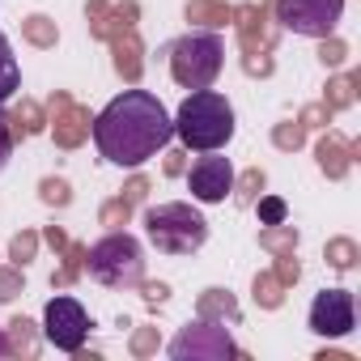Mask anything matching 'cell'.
<instances>
[{
	"mask_svg": "<svg viewBox=\"0 0 361 361\" xmlns=\"http://www.w3.org/2000/svg\"><path fill=\"white\" fill-rule=\"evenodd\" d=\"M174 136L166 106L149 90H123L94 119V145L111 166H140L157 157Z\"/></svg>",
	"mask_w": 361,
	"mask_h": 361,
	"instance_id": "6da1fadb",
	"label": "cell"
},
{
	"mask_svg": "<svg viewBox=\"0 0 361 361\" xmlns=\"http://www.w3.org/2000/svg\"><path fill=\"white\" fill-rule=\"evenodd\" d=\"M170 123H174V136L188 149L213 153V149L230 145V136H234V106L217 90H196L183 106H178V115Z\"/></svg>",
	"mask_w": 361,
	"mask_h": 361,
	"instance_id": "7a4b0ae2",
	"label": "cell"
},
{
	"mask_svg": "<svg viewBox=\"0 0 361 361\" xmlns=\"http://www.w3.org/2000/svg\"><path fill=\"white\" fill-rule=\"evenodd\" d=\"M145 230H149V243L166 255H192L204 247L209 238V221L200 213H192L188 204H161V209H149L145 213Z\"/></svg>",
	"mask_w": 361,
	"mask_h": 361,
	"instance_id": "3957f363",
	"label": "cell"
},
{
	"mask_svg": "<svg viewBox=\"0 0 361 361\" xmlns=\"http://www.w3.org/2000/svg\"><path fill=\"white\" fill-rule=\"evenodd\" d=\"M226 64V43L217 35H183L170 47V73L183 90H209Z\"/></svg>",
	"mask_w": 361,
	"mask_h": 361,
	"instance_id": "277c9868",
	"label": "cell"
},
{
	"mask_svg": "<svg viewBox=\"0 0 361 361\" xmlns=\"http://www.w3.org/2000/svg\"><path fill=\"white\" fill-rule=\"evenodd\" d=\"M85 268L94 281L111 285V289H132L145 276V259H140V243L128 234H106L102 243H94L85 251Z\"/></svg>",
	"mask_w": 361,
	"mask_h": 361,
	"instance_id": "5b68a950",
	"label": "cell"
},
{
	"mask_svg": "<svg viewBox=\"0 0 361 361\" xmlns=\"http://www.w3.org/2000/svg\"><path fill=\"white\" fill-rule=\"evenodd\" d=\"M43 336H47L56 348L77 353V348L85 344V336H90V314H85V306H81L77 298H68V293L51 298L47 310H43Z\"/></svg>",
	"mask_w": 361,
	"mask_h": 361,
	"instance_id": "8992f818",
	"label": "cell"
},
{
	"mask_svg": "<svg viewBox=\"0 0 361 361\" xmlns=\"http://www.w3.org/2000/svg\"><path fill=\"white\" fill-rule=\"evenodd\" d=\"M344 0H281V22L298 35H314L327 39L340 22Z\"/></svg>",
	"mask_w": 361,
	"mask_h": 361,
	"instance_id": "52a82bcc",
	"label": "cell"
},
{
	"mask_svg": "<svg viewBox=\"0 0 361 361\" xmlns=\"http://www.w3.org/2000/svg\"><path fill=\"white\" fill-rule=\"evenodd\" d=\"M357 323V302L348 289H323L310 306V331L314 336H348Z\"/></svg>",
	"mask_w": 361,
	"mask_h": 361,
	"instance_id": "ba28073f",
	"label": "cell"
},
{
	"mask_svg": "<svg viewBox=\"0 0 361 361\" xmlns=\"http://www.w3.org/2000/svg\"><path fill=\"white\" fill-rule=\"evenodd\" d=\"M188 188L200 204H221L230 192H234V170L226 157H200L192 170H188Z\"/></svg>",
	"mask_w": 361,
	"mask_h": 361,
	"instance_id": "9c48e42d",
	"label": "cell"
},
{
	"mask_svg": "<svg viewBox=\"0 0 361 361\" xmlns=\"http://www.w3.org/2000/svg\"><path fill=\"white\" fill-rule=\"evenodd\" d=\"M230 353H234L230 336L221 327H213V323L188 327L183 336L170 344V357H178V361H183V357H230Z\"/></svg>",
	"mask_w": 361,
	"mask_h": 361,
	"instance_id": "30bf717a",
	"label": "cell"
},
{
	"mask_svg": "<svg viewBox=\"0 0 361 361\" xmlns=\"http://www.w3.org/2000/svg\"><path fill=\"white\" fill-rule=\"evenodd\" d=\"M85 132H90V115L81 106H73L68 98H56V140L60 145H81Z\"/></svg>",
	"mask_w": 361,
	"mask_h": 361,
	"instance_id": "8fae6325",
	"label": "cell"
},
{
	"mask_svg": "<svg viewBox=\"0 0 361 361\" xmlns=\"http://www.w3.org/2000/svg\"><path fill=\"white\" fill-rule=\"evenodd\" d=\"M18 85H22L18 60H13V51H9V39L0 35V102H5L9 94H18Z\"/></svg>",
	"mask_w": 361,
	"mask_h": 361,
	"instance_id": "7c38bea8",
	"label": "cell"
},
{
	"mask_svg": "<svg viewBox=\"0 0 361 361\" xmlns=\"http://www.w3.org/2000/svg\"><path fill=\"white\" fill-rule=\"evenodd\" d=\"M348 149H344V140H336V136H327V140H319V166L331 174V178H340L344 174V166H348V157H344Z\"/></svg>",
	"mask_w": 361,
	"mask_h": 361,
	"instance_id": "4fadbf2b",
	"label": "cell"
},
{
	"mask_svg": "<svg viewBox=\"0 0 361 361\" xmlns=\"http://www.w3.org/2000/svg\"><path fill=\"white\" fill-rule=\"evenodd\" d=\"M188 18H192V22H204V26H226L230 9H226V5H213V0H192V5H188Z\"/></svg>",
	"mask_w": 361,
	"mask_h": 361,
	"instance_id": "5bb4252c",
	"label": "cell"
},
{
	"mask_svg": "<svg viewBox=\"0 0 361 361\" xmlns=\"http://www.w3.org/2000/svg\"><path fill=\"white\" fill-rule=\"evenodd\" d=\"M115 51H119V73L128 77V81H136V73H140V60H136V39L128 35V43H115Z\"/></svg>",
	"mask_w": 361,
	"mask_h": 361,
	"instance_id": "9a60e30c",
	"label": "cell"
},
{
	"mask_svg": "<svg viewBox=\"0 0 361 361\" xmlns=\"http://www.w3.org/2000/svg\"><path fill=\"white\" fill-rule=\"evenodd\" d=\"M26 39L39 43V47H51V43H56V22H47V18H30V22H26Z\"/></svg>",
	"mask_w": 361,
	"mask_h": 361,
	"instance_id": "2e32d148",
	"label": "cell"
},
{
	"mask_svg": "<svg viewBox=\"0 0 361 361\" xmlns=\"http://www.w3.org/2000/svg\"><path fill=\"white\" fill-rule=\"evenodd\" d=\"M13 119L0 111V170H5V161H9V149H13V128H9Z\"/></svg>",
	"mask_w": 361,
	"mask_h": 361,
	"instance_id": "e0dca14e",
	"label": "cell"
},
{
	"mask_svg": "<svg viewBox=\"0 0 361 361\" xmlns=\"http://www.w3.org/2000/svg\"><path fill=\"white\" fill-rule=\"evenodd\" d=\"M259 221H264V226H281V221H285V204H281L276 196L264 200V204H259Z\"/></svg>",
	"mask_w": 361,
	"mask_h": 361,
	"instance_id": "ac0fdd59",
	"label": "cell"
},
{
	"mask_svg": "<svg viewBox=\"0 0 361 361\" xmlns=\"http://www.w3.org/2000/svg\"><path fill=\"white\" fill-rule=\"evenodd\" d=\"M43 200L47 204H68V188L60 183V178H47V183H43Z\"/></svg>",
	"mask_w": 361,
	"mask_h": 361,
	"instance_id": "d6986e66",
	"label": "cell"
},
{
	"mask_svg": "<svg viewBox=\"0 0 361 361\" xmlns=\"http://www.w3.org/2000/svg\"><path fill=\"white\" fill-rule=\"evenodd\" d=\"M327 259H331L336 268H348V264H353V243H331V247H327Z\"/></svg>",
	"mask_w": 361,
	"mask_h": 361,
	"instance_id": "ffe728a7",
	"label": "cell"
},
{
	"mask_svg": "<svg viewBox=\"0 0 361 361\" xmlns=\"http://www.w3.org/2000/svg\"><path fill=\"white\" fill-rule=\"evenodd\" d=\"M128 204H132V200H115V204H106V209H102V221H106V226L128 221Z\"/></svg>",
	"mask_w": 361,
	"mask_h": 361,
	"instance_id": "44dd1931",
	"label": "cell"
},
{
	"mask_svg": "<svg viewBox=\"0 0 361 361\" xmlns=\"http://www.w3.org/2000/svg\"><path fill=\"white\" fill-rule=\"evenodd\" d=\"M276 289H281V281H272V276H264V281L255 285V293L264 298V306H276V302H281V293H276Z\"/></svg>",
	"mask_w": 361,
	"mask_h": 361,
	"instance_id": "7402d4cb",
	"label": "cell"
},
{
	"mask_svg": "<svg viewBox=\"0 0 361 361\" xmlns=\"http://www.w3.org/2000/svg\"><path fill=\"white\" fill-rule=\"evenodd\" d=\"M18 285H22L18 272H0V302H9V298L18 293Z\"/></svg>",
	"mask_w": 361,
	"mask_h": 361,
	"instance_id": "603a6c76",
	"label": "cell"
},
{
	"mask_svg": "<svg viewBox=\"0 0 361 361\" xmlns=\"http://www.w3.org/2000/svg\"><path fill=\"white\" fill-rule=\"evenodd\" d=\"M264 243H268L272 251H289V247H293V230H281V234H264Z\"/></svg>",
	"mask_w": 361,
	"mask_h": 361,
	"instance_id": "cb8c5ba5",
	"label": "cell"
},
{
	"mask_svg": "<svg viewBox=\"0 0 361 361\" xmlns=\"http://www.w3.org/2000/svg\"><path fill=\"white\" fill-rule=\"evenodd\" d=\"M331 90H336V94H331V106H344V102L353 98V81H348V77H344V81H336Z\"/></svg>",
	"mask_w": 361,
	"mask_h": 361,
	"instance_id": "d4e9b609",
	"label": "cell"
},
{
	"mask_svg": "<svg viewBox=\"0 0 361 361\" xmlns=\"http://www.w3.org/2000/svg\"><path fill=\"white\" fill-rule=\"evenodd\" d=\"M13 255H18V259H22V264H26V259H30V255H35V234H22V238H18V243H13Z\"/></svg>",
	"mask_w": 361,
	"mask_h": 361,
	"instance_id": "484cf974",
	"label": "cell"
},
{
	"mask_svg": "<svg viewBox=\"0 0 361 361\" xmlns=\"http://www.w3.org/2000/svg\"><path fill=\"white\" fill-rule=\"evenodd\" d=\"M276 281H281V285L298 281V264H293V259H281V272H276Z\"/></svg>",
	"mask_w": 361,
	"mask_h": 361,
	"instance_id": "4316f807",
	"label": "cell"
},
{
	"mask_svg": "<svg viewBox=\"0 0 361 361\" xmlns=\"http://www.w3.org/2000/svg\"><path fill=\"white\" fill-rule=\"evenodd\" d=\"M298 140H302V132H298V128H281V132H276V145H285V149H289V145H298Z\"/></svg>",
	"mask_w": 361,
	"mask_h": 361,
	"instance_id": "83f0119b",
	"label": "cell"
},
{
	"mask_svg": "<svg viewBox=\"0 0 361 361\" xmlns=\"http://www.w3.org/2000/svg\"><path fill=\"white\" fill-rule=\"evenodd\" d=\"M340 60H344V47H340V43L323 47V64H340Z\"/></svg>",
	"mask_w": 361,
	"mask_h": 361,
	"instance_id": "f1b7e54d",
	"label": "cell"
},
{
	"mask_svg": "<svg viewBox=\"0 0 361 361\" xmlns=\"http://www.w3.org/2000/svg\"><path fill=\"white\" fill-rule=\"evenodd\" d=\"M255 188H264V174H255V170H251V174L243 178V196H251Z\"/></svg>",
	"mask_w": 361,
	"mask_h": 361,
	"instance_id": "f546056e",
	"label": "cell"
}]
</instances>
